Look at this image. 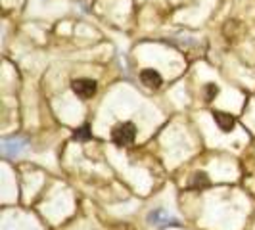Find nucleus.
<instances>
[{
	"mask_svg": "<svg viewBox=\"0 0 255 230\" xmlns=\"http://www.w3.org/2000/svg\"><path fill=\"white\" fill-rule=\"evenodd\" d=\"M90 138V132H89V125H83L75 132V140H89Z\"/></svg>",
	"mask_w": 255,
	"mask_h": 230,
	"instance_id": "6e6552de",
	"label": "nucleus"
},
{
	"mask_svg": "<svg viewBox=\"0 0 255 230\" xmlns=\"http://www.w3.org/2000/svg\"><path fill=\"white\" fill-rule=\"evenodd\" d=\"M142 85H146L148 89H159L161 87V75L155 69H144L140 73Z\"/></svg>",
	"mask_w": 255,
	"mask_h": 230,
	"instance_id": "20e7f679",
	"label": "nucleus"
},
{
	"mask_svg": "<svg viewBox=\"0 0 255 230\" xmlns=\"http://www.w3.org/2000/svg\"><path fill=\"white\" fill-rule=\"evenodd\" d=\"M219 89L215 87V85H207V100H213L215 96H217Z\"/></svg>",
	"mask_w": 255,
	"mask_h": 230,
	"instance_id": "1a4fd4ad",
	"label": "nucleus"
},
{
	"mask_svg": "<svg viewBox=\"0 0 255 230\" xmlns=\"http://www.w3.org/2000/svg\"><path fill=\"white\" fill-rule=\"evenodd\" d=\"M23 146H25V142H23V140H19V138H10V140H4L2 150H4V153H6V155L15 157L17 153H21Z\"/></svg>",
	"mask_w": 255,
	"mask_h": 230,
	"instance_id": "423d86ee",
	"label": "nucleus"
},
{
	"mask_svg": "<svg viewBox=\"0 0 255 230\" xmlns=\"http://www.w3.org/2000/svg\"><path fill=\"white\" fill-rule=\"evenodd\" d=\"M136 136V127L132 123H119L112 128V140L117 144V146H128L132 144Z\"/></svg>",
	"mask_w": 255,
	"mask_h": 230,
	"instance_id": "f257e3e1",
	"label": "nucleus"
},
{
	"mask_svg": "<svg viewBox=\"0 0 255 230\" xmlns=\"http://www.w3.org/2000/svg\"><path fill=\"white\" fill-rule=\"evenodd\" d=\"M213 119L219 125V128L223 132H230L232 127H234V117L230 114H225V112H213Z\"/></svg>",
	"mask_w": 255,
	"mask_h": 230,
	"instance_id": "39448f33",
	"label": "nucleus"
},
{
	"mask_svg": "<svg viewBox=\"0 0 255 230\" xmlns=\"http://www.w3.org/2000/svg\"><path fill=\"white\" fill-rule=\"evenodd\" d=\"M209 184V180L205 177V173H198V175H194V179H192V186H207Z\"/></svg>",
	"mask_w": 255,
	"mask_h": 230,
	"instance_id": "0eeeda50",
	"label": "nucleus"
},
{
	"mask_svg": "<svg viewBox=\"0 0 255 230\" xmlns=\"http://www.w3.org/2000/svg\"><path fill=\"white\" fill-rule=\"evenodd\" d=\"M71 89H73V92L79 98L89 100V98H92L96 94V83L92 79H75L71 83Z\"/></svg>",
	"mask_w": 255,
	"mask_h": 230,
	"instance_id": "f03ea898",
	"label": "nucleus"
},
{
	"mask_svg": "<svg viewBox=\"0 0 255 230\" xmlns=\"http://www.w3.org/2000/svg\"><path fill=\"white\" fill-rule=\"evenodd\" d=\"M148 223L157 227V229H165V227H175L179 225V221L175 217H171L169 213H165L163 209H155V211H150L148 213Z\"/></svg>",
	"mask_w": 255,
	"mask_h": 230,
	"instance_id": "7ed1b4c3",
	"label": "nucleus"
}]
</instances>
